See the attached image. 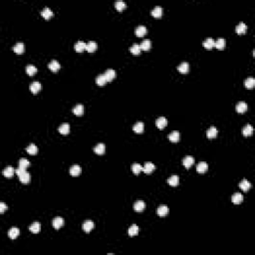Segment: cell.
<instances>
[{"label": "cell", "mask_w": 255, "mask_h": 255, "mask_svg": "<svg viewBox=\"0 0 255 255\" xmlns=\"http://www.w3.org/2000/svg\"><path fill=\"white\" fill-rule=\"evenodd\" d=\"M15 173H16V174L18 176V178H19L20 181L22 182L23 184H28L29 182H30V179H31L30 173H27L26 170H21L20 168H18L17 170H15Z\"/></svg>", "instance_id": "1"}, {"label": "cell", "mask_w": 255, "mask_h": 255, "mask_svg": "<svg viewBox=\"0 0 255 255\" xmlns=\"http://www.w3.org/2000/svg\"><path fill=\"white\" fill-rule=\"evenodd\" d=\"M81 173H82V168L80 165H75L70 168V174H71L72 176H74V178L79 176L80 174H81Z\"/></svg>", "instance_id": "2"}, {"label": "cell", "mask_w": 255, "mask_h": 255, "mask_svg": "<svg viewBox=\"0 0 255 255\" xmlns=\"http://www.w3.org/2000/svg\"><path fill=\"white\" fill-rule=\"evenodd\" d=\"M144 208H146V203L143 200L136 201L135 204H134V209H135L137 212H142V211L144 210Z\"/></svg>", "instance_id": "3"}, {"label": "cell", "mask_w": 255, "mask_h": 255, "mask_svg": "<svg viewBox=\"0 0 255 255\" xmlns=\"http://www.w3.org/2000/svg\"><path fill=\"white\" fill-rule=\"evenodd\" d=\"M104 76H105V78H106L107 82H112L113 80L115 79V77H116V72H115L113 69H109L105 72Z\"/></svg>", "instance_id": "4"}, {"label": "cell", "mask_w": 255, "mask_h": 255, "mask_svg": "<svg viewBox=\"0 0 255 255\" xmlns=\"http://www.w3.org/2000/svg\"><path fill=\"white\" fill-rule=\"evenodd\" d=\"M193 163H194V159H193L192 157H190V155H187V157H186L182 160V165H183L184 168H187V170H189Z\"/></svg>", "instance_id": "5"}, {"label": "cell", "mask_w": 255, "mask_h": 255, "mask_svg": "<svg viewBox=\"0 0 255 255\" xmlns=\"http://www.w3.org/2000/svg\"><path fill=\"white\" fill-rule=\"evenodd\" d=\"M157 215L163 217V216H165V215H168V212H170V208H168V206H165V205H160V206L157 207Z\"/></svg>", "instance_id": "6"}, {"label": "cell", "mask_w": 255, "mask_h": 255, "mask_svg": "<svg viewBox=\"0 0 255 255\" xmlns=\"http://www.w3.org/2000/svg\"><path fill=\"white\" fill-rule=\"evenodd\" d=\"M53 227L55 228V229H60L61 227L64 225V219L62 218V217L58 216L56 217V218L53 219Z\"/></svg>", "instance_id": "7"}, {"label": "cell", "mask_w": 255, "mask_h": 255, "mask_svg": "<svg viewBox=\"0 0 255 255\" xmlns=\"http://www.w3.org/2000/svg\"><path fill=\"white\" fill-rule=\"evenodd\" d=\"M155 125H157V127L159 128L160 130H163V129H165V126L168 125V120H166L165 117H160L159 119L155 121Z\"/></svg>", "instance_id": "8"}, {"label": "cell", "mask_w": 255, "mask_h": 255, "mask_svg": "<svg viewBox=\"0 0 255 255\" xmlns=\"http://www.w3.org/2000/svg\"><path fill=\"white\" fill-rule=\"evenodd\" d=\"M14 173H15V170H14V168H13L11 165L6 166V168L3 170V176H5V178H13Z\"/></svg>", "instance_id": "9"}, {"label": "cell", "mask_w": 255, "mask_h": 255, "mask_svg": "<svg viewBox=\"0 0 255 255\" xmlns=\"http://www.w3.org/2000/svg\"><path fill=\"white\" fill-rule=\"evenodd\" d=\"M166 182H168L170 186H178L179 183V178L176 174H173V176H171L170 178L166 181Z\"/></svg>", "instance_id": "10"}, {"label": "cell", "mask_w": 255, "mask_h": 255, "mask_svg": "<svg viewBox=\"0 0 255 255\" xmlns=\"http://www.w3.org/2000/svg\"><path fill=\"white\" fill-rule=\"evenodd\" d=\"M247 104L244 103V102H239L237 105H236V112L239 113V114H243L247 111Z\"/></svg>", "instance_id": "11"}, {"label": "cell", "mask_w": 255, "mask_h": 255, "mask_svg": "<svg viewBox=\"0 0 255 255\" xmlns=\"http://www.w3.org/2000/svg\"><path fill=\"white\" fill-rule=\"evenodd\" d=\"M48 67H49V69L51 70V71L54 72V73H56V72H58L59 70H60L61 65H60V64H59L58 61L53 60V61H51V62L49 63V65H48Z\"/></svg>", "instance_id": "12"}, {"label": "cell", "mask_w": 255, "mask_h": 255, "mask_svg": "<svg viewBox=\"0 0 255 255\" xmlns=\"http://www.w3.org/2000/svg\"><path fill=\"white\" fill-rule=\"evenodd\" d=\"M208 165L205 162H200L196 166V171L198 173H204L207 171Z\"/></svg>", "instance_id": "13"}, {"label": "cell", "mask_w": 255, "mask_h": 255, "mask_svg": "<svg viewBox=\"0 0 255 255\" xmlns=\"http://www.w3.org/2000/svg\"><path fill=\"white\" fill-rule=\"evenodd\" d=\"M231 200L234 204H240V203L243 201V195L239 192H236L232 195Z\"/></svg>", "instance_id": "14"}, {"label": "cell", "mask_w": 255, "mask_h": 255, "mask_svg": "<svg viewBox=\"0 0 255 255\" xmlns=\"http://www.w3.org/2000/svg\"><path fill=\"white\" fill-rule=\"evenodd\" d=\"M13 51H14L16 54L21 55V54H23L24 51H25V46H24L23 43H17V44L13 47Z\"/></svg>", "instance_id": "15"}, {"label": "cell", "mask_w": 255, "mask_h": 255, "mask_svg": "<svg viewBox=\"0 0 255 255\" xmlns=\"http://www.w3.org/2000/svg\"><path fill=\"white\" fill-rule=\"evenodd\" d=\"M178 70L179 73H181V74H187V73H189V63L182 62L181 65L178 67Z\"/></svg>", "instance_id": "16"}, {"label": "cell", "mask_w": 255, "mask_h": 255, "mask_svg": "<svg viewBox=\"0 0 255 255\" xmlns=\"http://www.w3.org/2000/svg\"><path fill=\"white\" fill-rule=\"evenodd\" d=\"M244 85H245V88L248 90H252L255 86V79L252 77H249L244 81Z\"/></svg>", "instance_id": "17"}, {"label": "cell", "mask_w": 255, "mask_h": 255, "mask_svg": "<svg viewBox=\"0 0 255 255\" xmlns=\"http://www.w3.org/2000/svg\"><path fill=\"white\" fill-rule=\"evenodd\" d=\"M217 134H218V131L215 127H210L206 131V136H207L208 139H214L216 138Z\"/></svg>", "instance_id": "18"}, {"label": "cell", "mask_w": 255, "mask_h": 255, "mask_svg": "<svg viewBox=\"0 0 255 255\" xmlns=\"http://www.w3.org/2000/svg\"><path fill=\"white\" fill-rule=\"evenodd\" d=\"M53 15H54V13H53L52 10H51L50 8H48V7L44 8V9H43V11L41 12V16H43V18H44V19H46V20H49Z\"/></svg>", "instance_id": "19"}, {"label": "cell", "mask_w": 255, "mask_h": 255, "mask_svg": "<svg viewBox=\"0 0 255 255\" xmlns=\"http://www.w3.org/2000/svg\"><path fill=\"white\" fill-rule=\"evenodd\" d=\"M86 46H87V44H86L85 42H83V41H79V42H77L76 44H75V51H76V52H78V53H82L83 51H85L86 50Z\"/></svg>", "instance_id": "20"}, {"label": "cell", "mask_w": 255, "mask_h": 255, "mask_svg": "<svg viewBox=\"0 0 255 255\" xmlns=\"http://www.w3.org/2000/svg\"><path fill=\"white\" fill-rule=\"evenodd\" d=\"M59 133L61 134V135H68V134L70 133V125L67 124V123H65V124L61 125L60 127H59L58 129Z\"/></svg>", "instance_id": "21"}, {"label": "cell", "mask_w": 255, "mask_h": 255, "mask_svg": "<svg viewBox=\"0 0 255 255\" xmlns=\"http://www.w3.org/2000/svg\"><path fill=\"white\" fill-rule=\"evenodd\" d=\"M94 152H95L97 155H104L105 152H106V146H105V144H98L94 147Z\"/></svg>", "instance_id": "22"}, {"label": "cell", "mask_w": 255, "mask_h": 255, "mask_svg": "<svg viewBox=\"0 0 255 255\" xmlns=\"http://www.w3.org/2000/svg\"><path fill=\"white\" fill-rule=\"evenodd\" d=\"M235 30H236V33L237 34L242 35L247 31V26H246V24H244L243 22H240L237 26H236Z\"/></svg>", "instance_id": "23"}, {"label": "cell", "mask_w": 255, "mask_h": 255, "mask_svg": "<svg viewBox=\"0 0 255 255\" xmlns=\"http://www.w3.org/2000/svg\"><path fill=\"white\" fill-rule=\"evenodd\" d=\"M19 234H20V230L16 227H12L11 229L8 231V236H9L11 239H16Z\"/></svg>", "instance_id": "24"}, {"label": "cell", "mask_w": 255, "mask_h": 255, "mask_svg": "<svg viewBox=\"0 0 255 255\" xmlns=\"http://www.w3.org/2000/svg\"><path fill=\"white\" fill-rule=\"evenodd\" d=\"M41 88H42V86H41V84H40L39 82H33L30 85V91L33 94L39 93L40 90H41Z\"/></svg>", "instance_id": "25"}, {"label": "cell", "mask_w": 255, "mask_h": 255, "mask_svg": "<svg viewBox=\"0 0 255 255\" xmlns=\"http://www.w3.org/2000/svg\"><path fill=\"white\" fill-rule=\"evenodd\" d=\"M93 228H94V222L92 220H86L83 223V229H84L85 232L89 233Z\"/></svg>", "instance_id": "26"}, {"label": "cell", "mask_w": 255, "mask_h": 255, "mask_svg": "<svg viewBox=\"0 0 255 255\" xmlns=\"http://www.w3.org/2000/svg\"><path fill=\"white\" fill-rule=\"evenodd\" d=\"M155 170V166L152 163H146V165L143 168V170L144 173H152Z\"/></svg>", "instance_id": "27"}, {"label": "cell", "mask_w": 255, "mask_h": 255, "mask_svg": "<svg viewBox=\"0 0 255 255\" xmlns=\"http://www.w3.org/2000/svg\"><path fill=\"white\" fill-rule=\"evenodd\" d=\"M239 187L243 190V191L247 192L248 190L250 189V187H251V183L247 181V179H243V181L239 183Z\"/></svg>", "instance_id": "28"}, {"label": "cell", "mask_w": 255, "mask_h": 255, "mask_svg": "<svg viewBox=\"0 0 255 255\" xmlns=\"http://www.w3.org/2000/svg\"><path fill=\"white\" fill-rule=\"evenodd\" d=\"M225 45H226L225 39H222V38L217 39L216 42H214V47L217 48L218 50H223L225 48Z\"/></svg>", "instance_id": "29"}, {"label": "cell", "mask_w": 255, "mask_h": 255, "mask_svg": "<svg viewBox=\"0 0 255 255\" xmlns=\"http://www.w3.org/2000/svg\"><path fill=\"white\" fill-rule=\"evenodd\" d=\"M168 139L171 143H178L179 141V133L178 131H173V133H170L168 135Z\"/></svg>", "instance_id": "30"}, {"label": "cell", "mask_w": 255, "mask_h": 255, "mask_svg": "<svg viewBox=\"0 0 255 255\" xmlns=\"http://www.w3.org/2000/svg\"><path fill=\"white\" fill-rule=\"evenodd\" d=\"M97 49H98V44H97L96 42H94V41H90L87 44V46H86V50H87L89 53L95 52Z\"/></svg>", "instance_id": "31"}, {"label": "cell", "mask_w": 255, "mask_h": 255, "mask_svg": "<svg viewBox=\"0 0 255 255\" xmlns=\"http://www.w3.org/2000/svg\"><path fill=\"white\" fill-rule=\"evenodd\" d=\"M73 113L78 117L82 116V115L84 114V106L81 104H78L77 106L73 109Z\"/></svg>", "instance_id": "32"}, {"label": "cell", "mask_w": 255, "mask_h": 255, "mask_svg": "<svg viewBox=\"0 0 255 255\" xmlns=\"http://www.w3.org/2000/svg\"><path fill=\"white\" fill-rule=\"evenodd\" d=\"M162 15H163V8L160 6H157L152 11V16H154L155 18H162Z\"/></svg>", "instance_id": "33"}, {"label": "cell", "mask_w": 255, "mask_h": 255, "mask_svg": "<svg viewBox=\"0 0 255 255\" xmlns=\"http://www.w3.org/2000/svg\"><path fill=\"white\" fill-rule=\"evenodd\" d=\"M242 134L244 137H250L252 134H253V128H252V126L251 125L245 126L242 130Z\"/></svg>", "instance_id": "34"}, {"label": "cell", "mask_w": 255, "mask_h": 255, "mask_svg": "<svg viewBox=\"0 0 255 255\" xmlns=\"http://www.w3.org/2000/svg\"><path fill=\"white\" fill-rule=\"evenodd\" d=\"M29 165H30V163L28 162L27 159H25V157H22V159L19 160V168H21V170H26Z\"/></svg>", "instance_id": "35"}, {"label": "cell", "mask_w": 255, "mask_h": 255, "mask_svg": "<svg viewBox=\"0 0 255 255\" xmlns=\"http://www.w3.org/2000/svg\"><path fill=\"white\" fill-rule=\"evenodd\" d=\"M202 45H203V47L206 48L207 50H210L214 47V41L212 38H207L202 43Z\"/></svg>", "instance_id": "36"}, {"label": "cell", "mask_w": 255, "mask_h": 255, "mask_svg": "<svg viewBox=\"0 0 255 255\" xmlns=\"http://www.w3.org/2000/svg\"><path fill=\"white\" fill-rule=\"evenodd\" d=\"M144 124L142 122L137 123V124L133 127L134 131L137 133V134H142L144 131Z\"/></svg>", "instance_id": "37"}, {"label": "cell", "mask_w": 255, "mask_h": 255, "mask_svg": "<svg viewBox=\"0 0 255 255\" xmlns=\"http://www.w3.org/2000/svg\"><path fill=\"white\" fill-rule=\"evenodd\" d=\"M128 233H129V235H130V236L138 235L139 234V226H138V225H136V224H133L130 228H129Z\"/></svg>", "instance_id": "38"}, {"label": "cell", "mask_w": 255, "mask_h": 255, "mask_svg": "<svg viewBox=\"0 0 255 255\" xmlns=\"http://www.w3.org/2000/svg\"><path fill=\"white\" fill-rule=\"evenodd\" d=\"M40 228H41V225H40L39 222H34V223H32L31 226L29 227V229H30V231L32 233L36 234V233L40 232Z\"/></svg>", "instance_id": "39"}, {"label": "cell", "mask_w": 255, "mask_h": 255, "mask_svg": "<svg viewBox=\"0 0 255 255\" xmlns=\"http://www.w3.org/2000/svg\"><path fill=\"white\" fill-rule=\"evenodd\" d=\"M147 34V28L144 26H139L136 29V35L138 37H144Z\"/></svg>", "instance_id": "40"}, {"label": "cell", "mask_w": 255, "mask_h": 255, "mask_svg": "<svg viewBox=\"0 0 255 255\" xmlns=\"http://www.w3.org/2000/svg\"><path fill=\"white\" fill-rule=\"evenodd\" d=\"M26 152H27L29 155H37V152H38V147L35 146V144H31L30 146H29L27 149H26Z\"/></svg>", "instance_id": "41"}, {"label": "cell", "mask_w": 255, "mask_h": 255, "mask_svg": "<svg viewBox=\"0 0 255 255\" xmlns=\"http://www.w3.org/2000/svg\"><path fill=\"white\" fill-rule=\"evenodd\" d=\"M151 46H152V43L150 40H144V41L142 42V44L139 45L141 49L144 50V51H149L150 49H151Z\"/></svg>", "instance_id": "42"}, {"label": "cell", "mask_w": 255, "mask_h": 255, "mask_svg": "<svg viewBox=\"0 0 255 255\" xmlns=\"http://www.w3.org/2000/svg\"><path fill=\"white\" fill-rule=\"evenodd\" d=\"M130 51H131V54H134V55H139L141 54L142 49H141V47H139V44H134L133 46L130 48Z\"/></svg>", "instance_id": "43"}, {"label": "cell", "mask_w": 255, "mask_h": 255, "mask_svg": "<svg viewBox=\"0 0 255 255\" xmlns=\"http://www.w3.org/2000/svg\"><path fill=\"white\" fill-rule=\"evenodd\" d=\"M96 83H97V85H99V86H105L107 84V80L104 75H99V76L96 78Z\"/></svg>", "instance_id": "44"}, {"label": "cell", "mask_w": 255, "mask_h": 255, "mask_svg": "<svg viewBox=\"0 0 255 255\" xmlns=\"http://www.w3.org/2000/svg\"><path fill=\"white\" fill-rule=\"evenodd\" d=\"M115 7H116V9L118 11L122 12L123 10H125L126 8H127V4L123 1H117L116 3H115Z\"/></svg>", "instance_id": "45"}, {"label": "cell", "mask_w": 255, "mask_h": 255, "mask_svg": "<svg viewBox=\"0 0 255 255\" xmlns=\"http://www.w3.org/2000/svg\"><path fill=\"white\" fill-rule=\"evenodd\" d=\"M26 73H27L29 76H34V75L37 73V68L33 65H29L26 67Z\"/></svg>", "instance_id": "46"}, {"label": "cell", "mask_w": 255, "mask_h": 255, "mask_svg": "<svg viewBox=\"0 0 255 255\" xmlns=\"http://www.w3.org/2000/svg\"><path fill=\"white\" fill-rule=\"evenodd\" d=\"M131 170L135 174H139L141 171H143V166H142L139 163H134L131 165Z\"/></svg>", "instance_id": "47"}, {"label": "cell", "mask_w": 255, "mask_h": 255, "mask_svg": "<svg viewBox=\"0 0 255 255\" xmlns=\"http://www.w3.org/2000/svg\"><path fill=\"white\" fill-rule=\"evenodd\" d=\"M6 209H8V207H7V205L5 204L4 202L0 203V213H3L4 211L6 210Z\"/></svg>", "instance_id": "48"}]
</instances>
